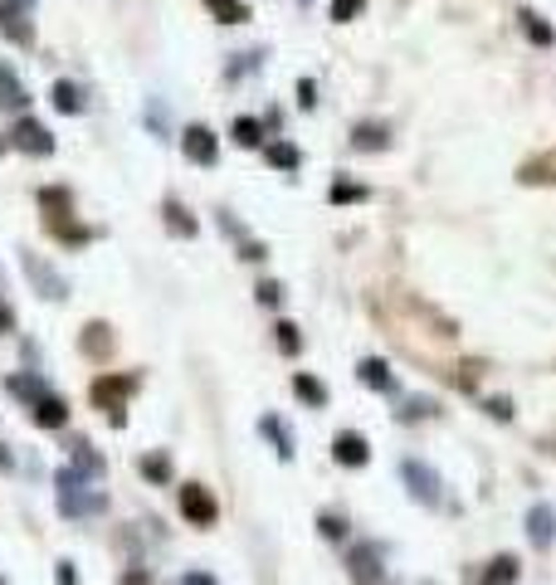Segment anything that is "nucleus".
<instances>
[{
    "mask_svg": "<svg viewBox=\"0 0 556 585\" xmlns=\"http://www.w3.org/2000/svg\"><path fill=\"white\" fill-rule=\"evenodd\" d=\"M20 264H25V274H30V283L39 288V298H54V303H59V298H68V293H64V278L54 274V268H45V259H39V254L25 249Z\"/></svg>",
    "mask_w": 556,
    "mask_h": 585,
    "instance_id": "8",
    "label": "nucleus"
},
{
    "mask_svg": "<svg viewBox=\"0 0 556 585\" xmlns=\"http://www.w3.org/2000/svg\"><path fill=\"white\" fill-rule=\"evenodd\" d=\"M176 507H181V517L191 522V527H215V517H220V503H215V493L205 488V483H185V488L176 493Z\"/></svg>",
    "mask_w": 556,
    "mask_h": 585,
    "instance_id": "3",
    "label": "nucleus"
},
{
    "mask_svg": "<svg viewBox=\"0 0 556 585\" xmlns=\"http://www.w3.org/2000/svg\"><path fill=\"white\" fill-rule=\"evenodd\" d=\"M74 459H79L74 468H79L83 478H103L108 474V459H103V454H93L89 444H74Z\"/></svg>",
    "mask_w": 556,
    "mask_h": 585,
    "instance_id": "27",
    "label": "nucleus"
},
{
    "mask_svg": "<svg viewBox=\"0 0 556 585\" xmlns=\"http://www.w3.org/2000/svg\"><path fill=\"white\" fill-rule=\"evenodd\" d=\"M356 376H362V385H371V391H395V376L381 356H366V361L356 366Z\"/></svg>",
    "mask_w": 556,
    "mask_h": 585,
    "instance_id": "16",
    "label": "nucleus"
},
{
    "mask_svg": "<svg viewBox=\"0 0 556 585\" xmlns=\"http://www.w3.org/2000/svg\"><path fill=\"white\" fill-rule=\"evenodd\" d=\"M162 215H166V230H171V235H181V239H195V230H201V225L191 220V210H185L181 201H166V205H162Z\"/></svg>",
    "mask_w": 556,
    "mask_h": 585,
    "instance_id": "20",
    "label": "nucleus"
},
{
    "mask_svg": "<svg viewBox=\"0 0 556 585\" xmlns=\"http://www.w3.org/2000/svg\"><path fill=\"white\" fill-rule=\"evenodd\" d=\"M264 162L274 171H298L303 166V151H298L293 141H264Z\"/></svg>",
    "mask_w": 556,
    "mask_h": 585,
    "instance_id": "17",
    "label": "nucleus"
},
{
    "mask_svg": "<svg viewBox=\"0 0 556 585\" xmlns=\"http://www.w3.org/2000/svg\"><path fill=\"white\" fill-rule=\"evenodd\" d=\"M5 332H16V312L0 303V337H5Z\"/></svg>",
    "mask_w": 556,
    "mask_h": 585,
    "instance_id": "39",
    "label": "nucleus"
},
{
    "mask_svg": "<svg viewBox=\"0 0 556 585\" xmlns=\"http://www.w3.org/2000/svg\"><path fill=\"white\" fill-rule=\"evenodd\" d=\"M181 151H185V162H191V166H215L220 162V137L210 132L205 122H191L181 132Z\"/></svg>",
    "mask_w": 556,
    "mask_h": 585,
    "instance_id": "5",
    "label": "nucleus"
},
{
    "mask_svg": "<svg viewBox=\"0 0 556 585\" xmlns=\"http://www.w3.org/2000/svg\"><path fill=\"white\" fill-rule=\"evenodd\" d=\"M347 570H351V585H381V551L371 547V541H362V547H351L347 556Z\"/></svg>",
    "mask_w": 556,
    "mask_h": 585,
    "instance_id": "7",
    "label": "nucleus"
},
{
    "mask_svg": "<svg viewBox=\"0 0 556 585\" xmlns=\"http://www.w3.org/2000/svg\"><path fill=\"white\" fill-rule=\"evenodd\" d=\"M205 10H210V16H215L220 25H245V20L254 16L245 0H205Z\"/></svg>",
    "mask_w": 556,
    "mask_h": 585,
    "instance_id": "24",
    "label": "nucleus"
},
{
    "mask_svg": "<svg viewBox=\"0 0 556 585\" xmlns=\"http://www.w3.org/2000/svg\"><path fill=\"white\" fill-rule=\"evenodd\" d=\"M79 351L103 361V356L112 351V327L108 322H89V327H83V337H79Z\"/></svg>",
    "mask_w": 556,
    "mask_h": 585,
    "instance_id": "15",
    "label": "nucleus"
},
{
    "mask_svg": "<svg viewBox=\"0 0 556 585\" xmlns=\"http://www.w3.org/2000/svg\"><path fill=\"white\" fill-rule=\"evenodd\" d=\"M512 576H518V561H512V556H498V561L488 566V580L493 585H508Z\"/></svg>",
    "mask_w": 556,
    "mask_h": 585,
    "instance_id": "33",
    "label": "nucleus"
},
{
    "mask_svg": "<svg viewBox=\"0 0 556 585\" xmlns=\"http://www.w3.org/2000/svg\"><path fill=\"white\" fill-rule=\"evenodd\" d=\"M25 103H30L25 83H20L16 74H10V64H0V108H10V112H16V108H25Z\"/></svg>",
    "mask_w": 556,
    "mask_h": 585,
    "instance_id": "19",
    "label": "nucleus"
},
{
    "mask_svg": "<svg viewBox=\"0 0 556 585\" xmlns=\"http://www.w3.org/2000/svg\"><path fill=\"white\" fill-rule=\"evenodd\" d=\"M293 395H298L303 405H312V410L327 405V385H322L318 376H308V371H298V376H293Z\"/></svg>",
    "mask_w": 556,
    "mask_h": 585,
    "instance_id": "18",
    "label": "nucleus"
},
{
    "mask_svg": "<svg viewBox=\"0 0 556 585\" xmlns=\"http://www.w3.org/2000/svg\"><path fill=\"white\" fill-rule=\"evenodd\" d=\"M522 30H527V39H537V45H556L551 25L541 20V16H532V10H522Z\"/></svg>",
    "mask_w": 556,
    "mask_h": 585,
    "instance_id": "30",
    "label": "nucleus"
},
{
    "mask_svg": "<svg viewBox=\"0 0 556 585\" xmlns=\"http://www.w3.org/2000/svg\"><path fill=\"white\" fill-rule=\"evenodd\" d=\"M401 474H405V483H410V493L420 497V503H430V507H439V478L430 474L425 464H415V459H405L401 464Z\"/></svg>",
    "mask_w": 556,
    "mask_h": 585,
    "instance_id": "11",
    "label": "nucleus"
},
{
    "mask_svg": "<svg viewBox=\"0 0 556 585\" xmlns=\"http://www.w3.org/2000/svg\"><path fill=\"white\" fill-rule=\"evenodd\" d=\"M142 478L156 483V488H171V454L166 449L147 454V459H142Z\"/></svg>",
    "mask_w": 556,
    "mask_h": 585,
    "instance_id": "23",
    "label": "nucleus"
},
{
    "mask_svg": "<svg viewBox=\"0 0 556 585\" xmlns=\"http://www.w3.org/2000/svg\"><path fill=\"white\" fill-rule=\"evenodd\" d=\"M254 293H259V303H264V308H278V303H283V288H278L274 278H264V283H259V288H254Z\"/></svg>",
    "mask_w": 556,
    "mask_h": 585,
    "instance_id": "35",
    "label": "nucleus"
},
{
    "mask_svg": "<svg viewBox=\"0 0 556 585\" xmlns=\"http://www.w3.org/2000/svg\"><path fill=\"white\" fill-rule=\"evenodd\" d=\"M259 430H264L268 439H274V454H278V459H293V434L283 430V424H278L274 415H264V420H259Z\"/></svg>",
    "mask_w": 556,
    "mask_h": 585,
    "instance_id": "28",
    "label": "nucleus"
},
{
    "mask_svg": "<svg viewBox=\"0 0 556 585\" xmlns=\"http://www.w3.org/2000/svg\"><path fill=\"white\" fill-rule=\"evenodd\" d=\"M137 385H142L137 371H103V376L89 381V401L93 410H108V420L122 430V405L137 395Z\"/></svg>",
    "mask_w": 556,
    "mask_h": 585,
    "instance_id": "1",
    "label": "nucleus"
},
{
    "mask_svg": "<svg viewBox=\"0 0 556 585\" xmlns=\"http://www.w3.org/2000/svg\"><path fill=\"white\" fill-rule=\"evenodd\" d=\"M488 415H493V420H512V405L498 395V401H488Z\"/></svg>",
    "mask_w": 556,
    "mask_h": 585,
    "instance_id": "38",
    "label": "nucleus"
},
{
    "mask_svg": "<svg viewBox=\"0 0 556 585\" xmlns=\"http://www.w3.org/2000/svg\"><path fill=\"white\" fill-rule=\"evenodd\" d=\"M527 537L537 541V547H551L556 527H551V507H532L527 512Z\"/></svg>",
    "mask_w": 556,
    "mask_h": 585,
    "instance_id": "25",
    "label": "nucleus"
},
{
    "mask_svg": "<svg viewBox=\"0 0 556 585\" xmlns=\"http://www.w3.org/2000/svg\"><path fill=\"white\" fill-rule=\"evenodd\" d=\"M327 201H332V205H356V201H366V185H356V181H332Z\"/></svg>",
    "mask_w": 556,
    "mask_h": 585,
    "instance_id": "29",
    "label": "nucleus"
},
{
    "mask_svg": "<svg viewBox=\"0 0 556 585\" xmlns=\"http://www.w3.org/2000/svg\"><path fill=\"white\" fill-rule=\"evenodd\" d=\"M5 391L16 395V401H25V405H39L49 395V385L35 376V371H16V376H5Z\"/></svg>",
    "mask_w": 556,
    "mask_h": 585,
    "instance_id": "12",
    "label": "nucleus"
},
{
    "mask_svg": "<svg viewBox=\"0 0 556 585\" xmlns=\"http://www.w3.org/2000/svg\"><path fill=\"white\" fill-rule=\"evenodd\" d=\"M54 488H59V507L68 512V517H83V512L103 507V497L89 493V483H83L79 468H59V474H54Z\"/></svg>",
    "mask_w": 556,
    "mask_h": 585,
    "instance_id": "2",
    "label": "nucleus"
},
{
    "mask_svg": "<svg viewBox=\"0 0 556 585\" xmlns=\"http://www.w3.org/2000/svg\"><path fill=\"white\" fill-rule=\"evenodd\" d=\"M39 210H45V225L74 220V191L68 185H39Z\"/></svg>",
    "mask_w": 556,
    "mask_h": 585,
    "instance_id": "10",
    "label": "nucleus"
},
{
    "mask_svg": "<svg viewBox=\"0 0 556 585\" xmlns=\"http://www.w3.org/2000/svg\"><path fill=\"white\" fill-rule=\"evenodd\" d=\"M264 254H268V249L259 245V239H245V245H239V259H254V264H259Z\"/></svg>",
    "mask_w": 556,
    "mask_h": 585,
    "instance_id": "36",
    "label": "nucleus"
},
{
    "mask_svg": "<svg viewBox=\"0 0 556 585\" xmlns=\"http://www.w3.org/2000/svg\"><path fill=\"white\" fill-rule=\"evenodd\" d=\"M386 127L381 122H356V132H351V147L356 151H386Z\"/></svg>",
    "mask_w": 556,
    "mask_h": 585,
    "instance_id": "21",
    "label": "nucleus"
},
{
    "mask_svg": "<svg viewBox=\"0 0 556 585\" xmlns=\"http://www.w3.org/2000/svg\"><path fill=\"white\" fill-rule=\"evenodd\" d=\"M332 459L341 468H366L371 464V444H366V434H356V430H341L332 439Z\"/></svg>",
    "mask_w": 556,
    "mask_h": 585,
    "instance_id": "9",
    "label": "nucleus"
},
{
    "mask_svg": "<svg viewBox=\"0 0 556 585\" xmlns=\"http://www.w3.org/2000/svg\"><path fill=\"white\" fill-rule=\"evenodd\" d=\"M16 5L25 10V16H30V10H35V0H16Z\"/></svg>",
    "mask_w": 556,
    "mask_h": 585,
    "instance_id": "43",
    "label": "nucleus"
},
{
    "mask_svg": "<svg viewBox=\"0 0 556 585\" xmlns=\"http://www.w3.org/2000/svg\"><path fill=\"white\" fill-rule=\"evenodd\" d=\"M122 585H147V570H127Z\"/></svg>",
    "mask_w": 556,
    "mask_h": 585,
    "instance_id": "41",
    "label": "nucleus"
},
{
    "mask_svg": "<svg viewBox=\"0 0 556 585\" xmlns=\"http://www.w3.org/2000/svg\"><path fill=\"white\" fill-rule=\"evenodd\" d=\"M185 585H215L210 576H201V570H195V576H185Z\"/></svg>",
    "mask_w": 556,
    "mask_h": 585,
    "instance_id": "42",
    "label": "nucleus"
},
{
    "mask_svg": "<svg viewBox=\"0 0 556 585\" xmlns=\"http://www.w3.org/2000/svg\"><path fill=\"white\" fill-rule=\"evenodd\" d=\"M59 585H79V576H74V566H68V561H59Z\"/></svg>",
    "mask_w": 556,
    "mask_h": 585,
    "instance_id": "40",
    "label": "nucleus"
},
{
    "mask_svg": "<svg viewBox=\"0 0 556 585\" xmlns=\"http://www.w3.org/2000/svg\"><path fill=\"white\" fill-rule=\"evenodd\" d=\"M366 10V0H332V20L337 25H347V20H356Z\"/></svg>",
    "mask_w": 556,
    "mask_h": 585,
    "instance_id": "34",
    "label": "nucleus"
},
{
    "mask_svg": "<svg viewBox=\"0 0 556 585\" xmlns=\"http://www.w3.org/2000/svg\"><path fill=\"white\" fill-rule=\"evenodd\" d=\"M45 230L59 239V245H68V249H83V245H93V230L89 225H79V220H64V225H45Z\"/></svg>",
    "mask_w": 556,
    "mask_h": 585,
    "instance_id": "22",
    "label": "nucleus"
},
{
    "mask_svg": "<svg viewBox=\"0 0 556 585\" xmlns=\"http://www.w3.org/2000/svg\"><path fill=\"white\" fill-rule=\"evenodd\" d=\"M274 341H278L283 356H298V351H303V337H298L293 322H278V327H274Z\"/></svg>",
    "mask_w": 556,
    "mask_h": 585,
    "instance_id": "31",
    "label": "nucleus"
},
{
    "mask_svg": "<svg viewBox=\"0 0 556 585\" xmlns=\"http://www.w3.org/2000/svg\"><path fill=\"white\" fill-rule=\"evenodd\" d=\"M30 410H35L39 430H64V424H68V401H64V395H54V391L39 405H30Z\"/></svg>",
    "mask_w": 556,
    "mask_h": 585,
    "instance_id": "13",
    "label": "nucleus"
},
{
    "mask_svg": "<svg viewBox=\"0 0 556 585\" xmlns=\"http://www.w3.org/2000/svg\"><path fill=\"white\" fill-rule=\"evenodd\" d=\"M5 147H10V141H5V137H0V151H5Z\"/></svg>",
    "mask_w": 556,
    "mask_h": 585,
    "instance_id": "44",
    "label": "nucleus"
},
{
    "mask_svg": "<svg viewBox=\"0 0 556 585\" xmlns=\"http://www.w3.org/2000/svg\"><path fill=\"white\" fill-rule=\"evenodd\" d=\"M230 137L239 141V147H264V122L259 118H235Z\"/></svg>",
    "mask_w": 556,
    "mask_h": 585,
    "instance_id": "26",
    "label": "nucleus"
},
{
    "mask_svg": "<svg viewBox=\"0 0 556 585\" xmlns=\"http://www.w3.org/2000/svg\"><path fill=\"white\" fill-rule=\"evenodd\" d=\"M298 103H303V108H318V89H312V78L298 83Z\"/></svg>",
    "mask_w": 556,
    "mask_h": 585,
    "instance_id": "37",
    "label": "nucleus"
},
{
    "mask_svg": "<svg viewBox=\"0 0 556 585\" xmlns=\"http://www.w3.org/2000/svg\"><path fill=\"white\" fill-rule=\"evenodd\" d=\"M0 35H5L10 45H20V49L35 45V25H30V16H25L16 0H0Z\"/></svg>",
    "mask_w": 556,
    "mask_h": 585,
    "instance_id": "6",
    "label": "nucleus"
},
{
    "mask_svg": "<svg viewBox=\"0 0 556 585\" xmlns=\"http://www.w3.org/2000/svg\"><path fill=\"white\" fill-rule=\"evenodd\" d=\"M318 532L327 541H341V537H347V517H337V512H318Z\"/></svg>",
    "mask_w": 556,
    "mask_h": 585,
    "instance_id": "32",
    "label": "nucleus"
},
{
    "mask_svg": "<svg viewBox=\"0 0 556 585\" xmlns=\"http://www.w3.org/2000/svg\"><path fill=\"white\" fill-rule=\"evenodd\" d=\"M10 147L25 151V156H54V132L39 118H20L16 127H10Z\"/></svg>",
    "mask_w": 556,
    "mask_h": 585,
    "instance_id": "4",
    "label": "nucleus"
},
{
    "mask_svg": "<svg viewBox=\"0 0 556 585\" xmlns=\"http://www.w3.org/2000/svg\"><path fill=\"white\" fill-rule=\"evenodd\" d=\"M49 103L59 112H68V118H79V112H83V89H79V83H68V78H54L49 83Z\"/></svg>",
    "mask_w": 556,
    "mask_h": 585,
    "instance_id": "14",
    "label": "nucleus"
}]
</instances>
